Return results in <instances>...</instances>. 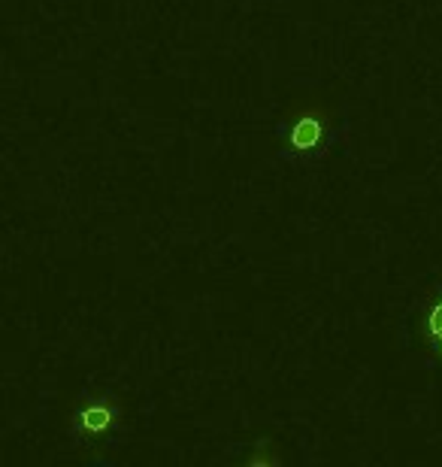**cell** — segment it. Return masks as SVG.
Returning <instances> with one entry per match:
<instances>
[{
  "label": "cell",
  "mask_w": 442,
  "mask_h": 467,
  "mask_svg": "<svg viewBox=\"0 0 442 467\" xmlns=\"http://www.w3.org/2000/svg\"><path fill=\"white\" fill-rule=\"evenodd\" d=\"M345 143V116L334 104L306 100L276 121V155L297 167H315Z\"/></svg>",
  "instance_id": "1"
},
{
  "label": "cell",
  "mask_w": 442,
  "mask_h": 467,
  "mask_svg": "<svg viewBox=\"0 0 442 467\" xmlns=\"http://www.w3.org/2000/svg\"><path fill=\"white\" fill-rule=\"evenodd\" d=\"M412 331L425 349L427 364H439L442 368V283H437L427 292L425 301L418 304V310L412 313Z\"/></svg>",
  "instance_id": "2"
},
{
  "label": "cell",
  "mask_w": 442,
  "mask_h": 467,
  "mask_svg": "<svg viewBox=\"0 0 442 467\" xmlns=\"http://www.w3.org/2000/svg\"><path fill=\"white\" fill-rule=\"evenodd\" d=\"M121 419V404L107 395H94L79 400L77 410L70 416V431H77L82 437H103L118 425Z\"/></svg>",
  "instance_id": "3"
}]
</instances>
